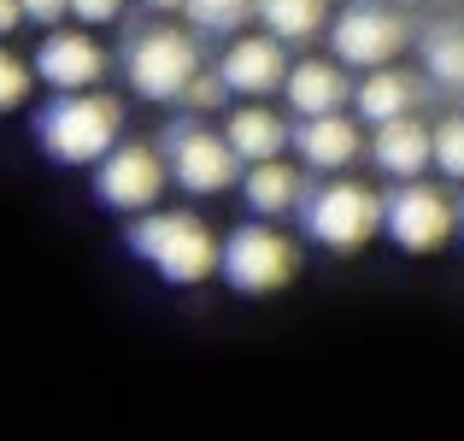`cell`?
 I'll list each match as a JSON object with an SVG mask.
<instances>
[{
  "label": "cell",
  "instance_id": "7a4b0ae2",
  "mask_svg": "<svg viewBox=\"0 0 464 441\" xmlns=\"http://www.w3.org/2000/svg\"><path fill=\"white\" fill-rule=\"evenodd\" d=\"M130 253L177 289H194L218 271V236L200 212H165V206L141 212L130 224Z\"/></svg>",
  "mask_w": 464,
  "mask_h": 441
},
{
  "label": "cell",
  "instance_id": "d6986e66",
  "mask_svg": "<svg viewBox=\"0 0 464 441\" xmlns=\"http://www.w3.org/2000/svg\"><path fill=\"white\" fill-rule=\"evenodd\" d=\"M418 54H423V77L435 83V89H464V24L459 18H441V24H430L423 30V42H418Z\"/></svg>",
  "mask_w": 464,
  "mask_h": 441
},
{
  "label": "cell",
  "instance_id": "9c48e42d",
  "mask_svg": "<svg viewBox=\"0 0 464 441\" xmlns=\"http://www.w3.org/2000/svg\"><path fill=\"white\" fill-rule=\"evenodd\" d=\"M382 230L400 253H435L453 241V194L411 177L382 201Z\"/></svg>",
  "mask_w": 464,
  "mask_h": 441
},
{
  "label": "cell",
  "instance_id": "83f0119b",
  "mask_svg": "<svg viewBox=\"0 0 464 441\" xmlns=\"http://www.w3.org/2000/svg\"><path fill=\"white\" fill-rule=\"evenodd\" d=\"M453 230L464 236V201H453Z\"/></svg>",
  "mask_w": 464,
  "mask_h": 441
},
{
  "label": "cell",
  "instance_id": "277c9868",
  "mask_svg": "<svg viewBox=\"0 0 464 441\" xmlns=\"http://www.w3.org/2000/svg\"><path fill=\"white\" fill-rule=\"evenodd\" d=\"M218 271H224V283L236 294H276V289L295 283L300 248L276 224L253 218V224H236L224 241H218Z\"/></svg>",
  "mask_w": 464,
  "mask_h": 441
},
{
  "label": "cell",
  "instance_id": "603a6c76",
  "mask_svg": "<svg viewBox=\"0 0 464 441\" xmlns=\"http://www.w3.org/2000/svg\"><path fill=\"white\" fill-rule=\"evenodd\" d=\"M30 59H18L12 47H0V113H18L30 101Z\"/></svg>",
  "mask_w": 464,
  "mask_h": 441
},
{
  "label": "cell",
  "instance_id": "3957f363",
  "mask_svg": "<svg viewBox=\"0 0 464 441\" xmlns=\"http://www.w3.org/2000/svg\"><path fill=\"white\" fill-rule=\"evenodd\" d=\"M300 224H306V236L317 248L353 253L382 230V194L364 189V182H353V177H329V182H317V189H306Z\"/></svg>",
  "mask_w": 464,
  "mask_h": 441
},
{
  "label": "cell",
  "instance_id": "ffe728a7",
  "mask_svg": "<svg viewBox=\"0 0 464 441\" xmlns=\"http://www.w3.org/2000/svg\"><path fill=\"white\" fill-rule=\"evenodd\" d=\"M430 165L447 182H464V113H447L441 124H430Z\"/></svg>",
  "mask_w": 464,
  "mask_h": 441
},
{
  "label": "cell",
  "instance_id": "484cf974",
  "mask_svg": "<svg viewBox=\"0 0 464 441\" xmlns=\"http://www.w3.org/2000/svg\"><path fill=\"white\" fill-rule=\"evenodd\" d=\"M24 24V12H18V0H0V42H6L12 30Z\"/></svg>",
  "mask_w": 464,
  "mask_h": 441
},
{
  "label": "cell",
  "instance_id": "52a82bcc",
  "mask_svg": "<svg viewBox=\"0 0 464 441\" xmlns=\"http://www.w3.org/2000/svg\"><path fill=\"white\" fill-rule=\"evenodd\" d=\"M324 30H329V54H335V65H353V71L394 65V59L411 47L406 12L382 6V0H359V6H347L341 18H329Z\"/></svg>",
  "mask_w": 464,
  "mask_h": 441
},
{
  "label": "cell",
  "instance_id": "44dd1931",
  "mask_svg": "<svg viewBox=\"0 0 464 441\" xmlns=\"http://www.w3.org/2000/svg\"><path fill=\"white\" fill-rule=\"evenodd\" d=\"M182 12H188V24L206 30V35H236L241 24L253 18V0H182Z\"/></svg>",
  "mask_w": 464,
  "mask_h": 441
},
{
  "label": "cell",
  "instance_id": "6da1fadb",
  "mask_svg": "<svg viewBox=\"0 0 464 441\" xmlns=\"http://www.w3.org/2000/svg\"><path fill=\"white\" fill-rule=\"evenodd\" d=\"M35 142L53 165H94L101 153H112L124 142V101L101 89L53 94L35 113Z\"/></svg>",
  "mask_w": 464,
  "mask_h": 441
},
{
  "label": "cell",
  "instance_id": "cb8c5ba5",
  "mask_svg": "<svg viewBox=\"0 0 464 441\" xmlns=\"http://www.w3.org/2000/svg\"><path fill=\"white\" fill-rule=\"evenodd\" d=\"M124 12V0H65V18H82V24H112Z\"/></svg>",
  "mask_w": 464,
  "mask_h": 441
},
{
  "label": "cell",
  "instance_id": "8992f818",
  "mask_svg": "<svg viewBox=\"0 0 464 441\" xmlns=\"http://www.w3.org/2000/svg\"><path fill=\"white\" fill-rule=\"evenodd\" d=\"M159 159H165V177L188 194H224L236 189L241 177V159L224 147L206 118H177V124L159 136Z\"/></svg>",
  "mask_w": 464,
  "mask_h": 441
},
{
  "label": "cell",
  "instance_id": "9a60e30c",
  "mask_svg": "<svg viewBox=\"0 0 464 441\" xmlns=\"http://www.w3.org/2000/svg\"><path fill=\"white\" fill-rule=\"evenodd\" d=\"M371 130H376V136H371V159H376L382 177L411 182V177L430 171V124H423L418 113L388 118V124H371Z\"/></svg>",
  "mask_w": 464,
  "mask_h": 441
},
{
  "label": "cell",
  "instance_id": "d4e9b609",
  "mask_svg": "<svg viewBox=\"0 0 464 441\" xmlns=\"http://www.w3.org/2000/svg\"><path fill=\"white\" fill-rule=\"evenodd\" d=\"M18 12L30 24H47V30H59V18H65V0H18Z\"/></svg>",
  "mask_w": 464,
  "mask_h": 441
},
{
  "label": "cell",
  "instance_id": "e0dca14e",
  "mask_svg": "<svg viewBox=\"0 0 464 441\" xmlns=\"http://www.w3.org/2000/svg\"><path fill=\"white\" fill-rule=\"evenodd\" d=\"M218 136H224V147L241 159V165H259V159H283L288 153V124H283V113H271L265 101L236 106Z\"/></svg>",
  "mask_w": 464,
  "mask_h": 441
},
{
  "label": "cell",
  "instance_id": "2e32d148",
  "mask_svg": "<svg viewBox=\"0 0 464 441\" xmlns=\"http://www.w3.org/2000/svg\"><path fill=\"white\" fill-rule=\"evenodd\" d=\"M347 101H353V113H359L364 124H388V118L418 113L423 83L411 77V71H400V65H376V71H364V77L353 83Z\"/></svg>",
  "mask_w": 464,
  "mask_h": 441
},
{
  "label": "cell",
  "instance_id": "7c38bea8",
  "mask_svg": "<svg viewBox=\"0 0 464 441\" xmlns=\"http://www.w3.org/2000/svg\"><path fill=\"white\" fill-rule=\"evenodd\" d=\"M288 147L300 153V171L341 177V171L364 153V130H359V118H347V113H324V118H300V124L288 130Z\"/></svg>",
  "mask_w": 464,
  "mask_h": 441
},
{
  "label": "cell",
  "instance_id": "ac0fdd59",
  "mask_svg": "<svg viewBox=\"0 0 464 441\" xmlns=\"http://www.w3.org/2000/svg\"><path fill=\"white\" fill-rule=\"evenodd\" d=\"M253 18L265 24L271 42H312L329 24V0H253Z\"/></svg>",
  "mask_w": 464,
  "mask_h": 441
},
{
  "label": "cell",
  "instance_id": "ba28073f",
  "mask_svg": "<svg viewBox=\"0 0 464 441\" xmlns=\"http://www.w3.org/2000/svg\"><path fill=\"white\" fill-rule=\"evenodd\" d=\"M165 159H159V147L148 142H118L112 153L94 159V201L112 206V212H153L159 194H165Z\"/></svg>",
  "mask_w": 464,
  "mask_h": 441
},
{
  "label": "cell",
  "instance_id": "7402d4cb",
  "mask_svg": "<svg viewBox=\"0 0 464 441\" xmlns=\"http://www.w3.org/2000/svg\"><path fill=\"white\" fill-rule=\"evenodd\" d=\"M224 101H229V89L218 83V71H212V65H200V71L188 77V89L177 94V106H188V118H206V113H218Z\"/></svg>",
  "mask_w": 464,
  "mask_h": 441
},
{
  "label": "cell",
  "instance_id": "30bf717a",
  "mask_svg": "<svg viewBox=\"0 0 464 441\" xmlns=\"http://www.w3.org/2000/svg\"><path fill=\"white\" fill-rule=\"evenodd\" d=\"M30 77H42L53 94L101 89V77H106V47L94 42L89 30H47L42 47H35V59H30Z\"/></svg>",
  "mask_w": 464,
  "mask_h": 441
},
{
  "label": "cell",
  "instance_id": "4fadbf2b",
  "mask_svg": "<svg viewBox=\"0 0 464 441\" xmlns=\"http://www.w3.org/2000/svg\"><path fill=\"white\" fill-rule=\"evenodd\" d=\"M353 94L347 83V65H335V59H288L283 71V101L295 106L300 118H324V113H341Z\"/></svg>",
  "mask_w": 464,
  "mask_h": 441
},
{
  "label": "cell",
  "instance_id": "4316f807",
  "mask_svg": "<svg viewBox=\"0 0 464 441\" xmlns=\"http://www.w3.org/2000/svg\"><path fill=\"white\" fill-rule=\"evenodd\" d=\"M141 6H153V12H182V0H141Z\"/></svg>",
  "mask_w": 464,
  "mask_h": 441
},
{
  "label": "cell",
  "instance_id": "5bb4252c",
  "mask_svg": "<svg viewBox=\"0 0 464 441\" xmlns=\"http://www.w3.org/2000/svg\"><path fill=\"white\" fill-rule=\"evenodd\" d=\"M236 182H241V201H247V212L265 218V224L300 212V201H306V171L288 165V159H259V165H247Z\"/></svg>",
  "mask_w": 464,
  "mask_h": 441
},
{
  "label": "cell",
  "instance_id": "5b68a950",
  "mask_svg": "<svg viewBox=\"0 0 464 441\" xmlns=\"http://www.w3.org/2000/svg\"><path fill=\"white\" fill-rule=\"evenodd\" d=\"M200 65H206L200 42L188 30H170V24H148L124 42V77L141 101H177Z\"/></svg>",
  "mask_w": 464,
  "mask_h": 441
},
{
  "label": "cell",
  "instance_id": "8fae6325",
  "mask_svg": "<svg viewBox=\"0 0 464 441\" xmlns=\"http://www.w3.org/2000/svg\"><path fill=\"white\" fill-rule=\"evenodd\" d=\"M212 71H218V83H224L229 94H247V101H259V94H276V89H283L288 47L271 42L265 30H259V35H236Z\"/></svg>",
  "mask_w": 464,
  "mask_h": 441
}]
</instances>
